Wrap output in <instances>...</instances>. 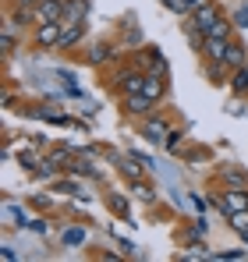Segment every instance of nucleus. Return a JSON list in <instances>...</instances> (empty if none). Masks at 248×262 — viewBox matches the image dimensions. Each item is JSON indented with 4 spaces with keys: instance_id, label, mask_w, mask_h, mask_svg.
Here are the masks:
<instances>
[{
    "instance_id": "f257e3e1",
    "label": "nucleus",
    "mask_w": 248,
    "mask_h": 262,
    "mask_svg": "<svg viewBox=\"0 0 248 262\" xmlns=\"http://www.w3.org/2000/svg\"><path fill=\"white\" fill-rule=\"evenodd\" d=\"M170 131H174V128H170V117H167V114H156V110H153L149 117L138 121V135H142L149 145H167Z\"/></svg>"
},
{
    "instance_id": "f03ea898",
    "label": "nucleus",
    "mask_w": 248,
    "mask_h": 262,
    "mask_svg": "<svg viewBox=\"0 0 248 262\" xmlns=\"http://www.w3.org/2000/svg\"><path fill=\"white\" fill-rule=\"evenodd\" d=\"M209 202H213V206H216V213H223V216L241 213V209H248V188L223 184V195H209Z\"/></svg>"
},
{
    "instance_id": "7ed1b4c3",
    "label": "nucleus",
    "mask_w": 248,
    "mask_h": 262,
    "mask_svg": "<svg viewBox=\"0 0 248 262\" xmlns=\"http://www.w3.org/2000/svg\"><path fill=\"white\" fill-rule=\"evenodd\" d=\"M89 68H96V71H103L107 64H114L117 60V43H110V39H96V43L85 50V57H82Z\"/></svg>"
},
{
    "instance_id": "20e7f679",
    "label": "nucleus",
    "mask_w": 248,
    "mask_h": 262,
    "mask_svg": "<svg viewBox=\"0 0 248 262\" xmlns=\"http://www.w3.org/2000/svg\"><path fill=\"white\" fill-rule=\"evenodd\" d=\"M156 106H160V103H153L146 92H131V96H121V114H124V117H131V121H142V117H149Z\"/></svg>"
},
{
    "instance_id": "39448f33",
    "label": "nucleus",
    "mask_w": 248,
    "mask_h": 262,
    "mask_svg": "<svg viewBox=\"0 0 248 262\" xmlns=\"http://www.w3.org/2000/svg\"><path fill=\"white\" fill-rule=\"evenodd\" d=\"M60 32H64V21H39L32 29V46L36 50H57Z\"/></svg>"
},
{
    "instance_id": "423d86ee",
    "label": "nucleus",
    "mask_w": 248,
    "mask_h": 262,
    "mask_svg": "<svg viewBox=\"0 0 248 262\" xmlns=\"http://www.w3.org/2000/svg\"><path fill=\"white\" fill-rule=\"evenodd\" d=\"M220 18H223V11H220V4H216V0H206L202 7H195V11L188 14V21H192L199 32H209V29H213Z\"/></svg>"
},
{
    "instance_id": "0eeeda50",
    "label": "nucleus",
    "mask_w": 248,
    "mask_h": 262,
    "mask_svg": "<svg viewBox=\"0 0 248 262\" xmlns=\"http://www.w3.org/2000/svg\"><path fill=\"white\" fill-rule=\"evenodd\" d=\"M4 25H11L14 32H25V29H36V7H18V4H7V18Z\"/></svg>"
},
{
    "instance_id": "6e6552de",
    "label": "nucleus",
    "mask_w": 248,
    "mask_h": 262,
    "mask_svg": "<svg viewBox=\"0 0 248 262\" xmlns=\"http://www.w3.org/2000/svg\"><path fill=\"white\" fill-rule=\"evenodd\" d=\"M202 75H206V82L213 89H223L231 82V68L223 60H202Z\"/></svg>"
},
{
    "instance_id": "1a4fd4ad",
    "label": "nucleus",
    "mask_w": 248,
    "mask_h": 262,
    "mask_svg": "<svg viewBox=\"0 0 248 262\" xmlns=\"http://www.w3.org/2000/svg\"><path fill=\"white\" fill-rule=\"evenodd\" d=\"M167 78H170V75H163V71H146V85H142V92H146L153 103H163V96H167Z\"/></svg>"
},
{
    "instance_id": "9d476101",
    "label": "nucleus",
    "mask_w": 248,
    "mask_h": 262,
    "mask_svg": "<svg viewBox=\"0 0 248 262\" xmlns=\"http://www.w3.org/2000/svg\"><path fill=\"white\" fill-rule=\"evenodd\" d=\"M114 167H117V174L124 177V181H138V177H146V163L142 160H135V156H117L114 160Z\"/></svg>"
},
{
    "instance_id": "9b49d317",
    "label": "nucleus",
    "mask_w": 248,
    "mask_h": 262,
    "mask_svg": "<svg viewBox=\"0 0 248 262\" xmlns=\"http://www.w3.org/2000/svg\"><path fill=\"white\" fill-rule=\"evenodd\" d=\"M103 202H107V209H110L117 220L135 223V220H131V202H128V195H121V191H107V195H103Z\"/></svg>"
},
{
    "instance_id": "f8f14e48",
    "label": "nucleus",
    "mask_w": 248,
    "mask_h": 262,
    "mask_svg": "<svg viewBox=\"0 0 248 262\" xmlns=\"http://www.w3.org/2000/svg\"><path fill=\"white\" fill-rule=\"evenodd\" d=\"M85 32H89V25H85V21H68V25H64V32H60L57 50H71V46H78L85 39Z\"/></svg>"
},
{
    "instance_id": "ddd939ff",
    "label": "nucleus",
    "mask_w": 248,
    "mask_h": 262,
    "mask_svg": "<svg viewBox=\"0 0 248 262\" xmlns=\"http://www.w3.org/2000/svg\"><path fill=\"white\" fill-rule=\"evenodd\" d=\"M64 4L68 0H39L36 4V21H64Z\"/></svg>"
},
{
    "instance_id": "4468645a",
    "label": "nucleus",
    "mask_w": 248,
    "mask_h": 262,
    "mask_svg": "<svg viewBox=\"0 0 248 262\" xmlns=\"http://www.w3.org/2000/svg\"><path fill=\"white\" fill-rule=\"evenodd\" d=\"M4 220H7L11 227H29V230H32V223H36V220L29 216V209H22V206H14L11 199L4 202Z\"/></svg>"
},
{
    "instance_id": "2eb2a0df",
    "label": "nucleus",
    "mask_w": 248,
    "mask_h": 262,
    "mask_svg": "<svg viewBox=\"0 0 248 262\" xmlns=\"http://www.w3.org/2000/svg\"><path fill=\"white\" fill-rule=\"evenodd\" d=\"M223 64H227L231 71H234V68H241V64H248V46L241 43L238 36L227 43V57H223Z\"/></svg>"
},
{
    "instance_id": "dca6fc26",
    "label": "nucleus",
    "mask_w": 248,
    "mask_h": 262,
    "mask_svg": "<svg viewBox=\"0 0 248 262\" xmlns=\"http://www.w3.org/2000/svg\"><path fill=\"white\" fill-rule=\"evenodd\" d=\"M227 89H231L238 99H248V64H241V68H234V71H231Z\"/></svg>"
},
{
    "instance_id": "f3484780",
    "label": "nucleus",
    "mask_w": 248,
    "mask_h": 262,
    "mask_svg": "<svg viewBox=\"0 0 248 262\" xmlns=\"http://www.w3.org/2000/svg\"><path fill=\"white\" fill-rule=\"evenodd\" d=\"M216 177H220L223 184H238V188H248V174L241 170V167H231V163H220V170H216Z\"/></svg>"
},
{
    "instance_id": "a211bd4d",
    "label": "nucleus",
    "mask_w": 248,
    "mask_h": 262,
    "mask_svg": "<svg viewBox=\"0 0 248 262\" xmlns=\"http://www.w3.org/2000/svg\"><path fill=\"white\" fill-rule=\"evenodd\" d=\"M227 43H231V39H209L206 36V46H202L199 57H202V60H223V57H227Z\"/></svg>"
},
{
    "instance_id": "6ab92c4d",
    "label": "nucleus",
    "mask_w": 248,
    "mask_h": 262,
    "mask_svg": "<svg viewBox=\"0 0 248 262\" xmlns=\"http://www.w3.org/2000/svg\"><path fill=\"white\" fill-rule=\"evenodd\" d=\"M89 18V0H68L64 4V25L68 21H85Z\"/></svg>"
},
{
    "instance_id": "aec40b11",
    "label": "nucleus",
    "mask_w": 248,
    "mask_h": 262,
    "mask_svg": "<svg viewBox=\"0 0 248 262\" xmlns=\"http://www.w3.org/2000/svg\"><path fill=\"white\" fill-rule=\"evenodd\" d=\"M131 195H135L138 202H146V206H156V191H153V184H149L146 177L131 181Z\"/></svg>"
},
{
    "instance_id": "412c9836",
    "label": "nucleus",
    "mask_w": 248,
    "mask_h": 262,
    "mask_svg": "<svg viewBox=\"0 0 248 262\" xmlns=\"http://www.w3.org/2000/svg\"><path fill=\"white\" fill-rule=\"evenodd\" d=\"M206 36H209V39H234V36H238V25H234L231 18H220Z\"/></svg>"
},
{
    "instance_id": "4be33fe9",
    "label": "nucleus",
    "mask_w": 248,
    "mask_h": 262,
    "mask_svg": "<svg viewBox=\"0 0 248 262\" xmlns=\"http://www.w3.org/2000/svg\"><path fill=\"white\" fill-rule=\"evenodd\" d=\"M85 237H89V230H85V227H68V230L60 234L64 248H78V245H85Z\"/></svg>"
},
{
    "instance_id": "5701e85b",
    "label": "nucleus",
    "mask_w": 248,
    "mask_h": 262,
    "mask_svg": "<svg viewBox=\"0 0 248 262\" xmlns=\"http://www.w3.org/2000/svg\"><path fill=\"white\" fill-rule=\"evenodd\" d=\"M0 46H4V57H11V53L18 50V36H14V29H11V25H4V29H0Z\"/></svg>"
},
{
    "instance_id": "b1692460",
    "label": "nucleus",
    "mask_w": 248,
    "mask_h": 262,
    "mask_svg": "<svg viewBox=\"0 0 248 262\" xmlns=\"http://www.w3.org/2000/svg\"><path fill=\"white\" fill-rule=\"evenodd\" d=\"M39 163H43V160L32 152V149H18V167H22V170H36Z\"/></svg>"
},
{
    "instance_id": "393cba45",
    "label": "nucleus",
    "mask_w": 248,
    "mask_h": 262,
    "mask_svg": "<svg viewBox=\"0 0 248 262\" xmlns=\"http://www.w3.org/2000/svg\"><path fill=\"white\" fill-rule=\"evenodd\" d=\"M227 227H231L234 234H245V230H248V209H241V213H231V216H227Z\"/></svg>"
},
{
    "instance_id": "a878e982",
    "label": "nucleus",
    "mask_w": 248,
    "mask_h": 262,
    "mask_svg": "<svg viewBox=\"0 0 248 262\" xmlns=\"http://www.w3.org/2000/svg\"><path fill=\"white\" fill-rule=\"evenodd\" d=\"M53 191L57 195H82V184L78 181H57L53 177Z\"/></svg>"
},
{
    "instance_id": "bb28decb",
    "label": "nucleus",
    "mask_w": 248,
    "mask_h": 262,
    "mask_svg": "<svg viewBox=\"0 0 248 262\" xmlns=\"http://www.w3.org/2000/svg\"><path fill=\"white\" fill-rule=\"evenodd\" d=\"M231 21H234L238 29H248V4H241V7H238V11L231 14Z\"/></svg>"
},
{
    "instance_id": "cd10ccee",
    "label": "nucleus",
    "mask_w": 248,
    "mask_h": 262,
    "mask_svg": "<svg viewBox=\"0 0 248 262\" xmlns=\"http://www.w3.org/2000/svg\"><path fill=\"white\" fill-rule=\"evenodd\" d=\"M124 43H142V32H138L135 25H128V29H124Z\"/></svg>"
},
{
    "instance_id": "c85d7f7f",
    "label": "nucleus",
    "mask_w": 248,
    "mask_h": 262,
    "mask_svg": "<svg viewBox=\"0 0 248 262\" xmlns=\"http://www.w3.org/2000/svg\"><path fill=\"white\" fill-rule=\"evenodd\" d=\"M213 259H245V252L234 248V252H220V255H213Z\"/></svg>"
},
{
    "instance_id": "c756f323",
    "label": "nucleus",
    "mask_w": 248,
    "mask_h": 262,
    "mask_svg": "<svg viewBox=\"0 0 248 262\" xmlns=\"http://www.w3.org/2000/svg\"><path fill=\"white\" fill-rule=\"evenodd\" d=\"M0 259L14 262V259H18V252H14V248H7V245H4V248H0Z\"/></svg>"
},
{
    "instance_id": "7c9ffc66",
    "label": "nucleus",
    "mask_w": 248,
    "mask_h": 262,
    "mask_svg": "<svg viewBox=\"0 0 248 262\" xmlns=\"http://www.w3.org/2000/svg\"><path fill=\"white\" fill-rule=\"evenodd\" d=\"M7 4H18V7H36L39 0H7Z\"/></svg>"
},
{
    "instance_id": "2f4dec72",
    "label": "nucleus",
    "mask_w": 248,
    "mask_h": 262,
    "mask_svg": "<svg viewBox=\"0 0 248 262\" xmlns=\"http://www.w3.org/2000/svg\"><path fill=\"white\" fill-rule=\"evenodd\" d=\"M156 4H163V7H170V4H174V0H156Z\"/></svg>"
},
{
    "instance_id": "473e14b6",
    "label": "nucleus",
    "mask_w": 248,
    "mask_h": 262,
    "mask_svg": "<svg viewBox=\"0 0 248 262\" xmlns=\"http://www.w3.org/2000/svg\"><path fill=\"white\" fill-rule=\"evenodd\" d=\"M238 237H241V241H245V245H248V230H245V234H238Z\"/></svg>"
}]
</instances>
